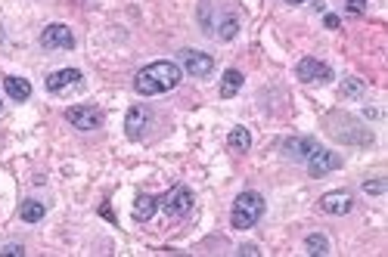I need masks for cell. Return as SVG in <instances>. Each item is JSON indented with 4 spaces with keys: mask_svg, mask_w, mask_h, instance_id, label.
Listing matches in <instances>:
<instances>
[{
    "mask_svg": "<svg viewBox=\"0 0 388 257\" xmlns=\"http://www.w3.org/2000/svg\"><path fill=\"white\" fill-rule=\"evenodd\" d=\"M146 127H149V112H146V105H134V109L127 112V118H125V133H127V140H140L143 133H146Z\"/></svg>",
    "mask_w": 388,
    "mask_h": 257,
    "instance_id": "obj_12",
    "label": "cell"
},
{
    "mask_svg": "<svg viewBox=\"0 0 388 257\" xmlns=\"http://www.w3.org/2000/svg\"><path fill=\"white\" fill-rule=\"evenodd\" d=\"M348 13H354V16L366 13V0H348Z\"/></svg>",
    "mask_w": 388,
    "mask_h": 257,
    "instance_id": "obj_23",
    "label": "cell"
},
{
    "mask_svg": "<svg viewBox=\"0 0 388 257\" xmlns=\"http://www.w3.org/2000/svg\"><path fill=\"white\" fill-rule=\"evenodd\" d=\"M342 168V155L339 152H329V149H317V152L307 159V174L311 177H326V174H333V170H339Z\"/></svg>",
    "mask_w": 388,
    "mask_h": 257,
    "instance_id": "obj_6",
    "label": "cell"
},
{
    "mask_svg": "<svg viewBox=\"0 0 388 257\" xmlns=\"http://www.w3.org/2000/svg\"><path fill=\"white\" fill-rule=\"evenodd\" d=\"M44 214H47V208L41 202H34V198H28V202L19 205V217H22L25 223H41V220H44Z\"/></svg>",
    "mask_w": 388,
    "mask_h": 257,
    "instance_id": "obj_17",
    "label": "cell"
},
{
    "mask_svg": "<svg viewBox=\"0 0 388 257\" xmlns=\"http://www.w3.org/2000/svg\"><path fill=\"white\" fill-rule=\"evenodd\" d=\"M305 251L311 257H326L329 254V239H326V235H320V233H311L305 239Z\"/></svg>",
    "mask_w": 388,
    "mask_h": 257,
    "instance_id": "obj_18",
    "label": "cell"
},
{
    "mask_svg": "<svg viewBox=\"0 0 388 257\" xmlns=\"http://www.w3.org/2000/svg\"><path fill=\"white\" fill-rule=\"evenodd\" d=\"M84 84V75L78 68H60L47 78V90L50 94H66V90H75Z\"/></svg>",
    "mask_w": 388,
    "mask_h": 257,
    "instance_id": "obj_10",
    "label": "cell"
},
{
    "mask_svg": "<svg viewBox=\"0 0 388 257\" xmlns=\"http://www.w3.org/2000/svg\"><path fill=\"white\" fill-rule=\"evenodd\" d=\"M4 257H22L25 254V248L19 245V242H10V245H4V251H0Z\"/></svg>",
    "mask_w": 388,
    "mask_h": 257,
    "instance_id": "obj_22",
    "label": "cell"
},
{
    "mask_svg": "<svg viewBox=\"0 0 388 257\" xmlns=\"http://www.w3.org/2000/svg\"><path fill=\"white\" fill-rule=\"evenodd\" d=\"M4 90H6V96H10L13 103H25V99L32 96V84H28L25 78H16V75L4 78Z\"/></svg>",
    "mask_w": 388,
    "mask_h": 257,
    "instance_id": "obj_14",
    "label": "cell"
},
{
    "mask_svg": "<svg viewBox=\"0 0 388 257\" xmlns=\"http://www.w3.org/2000/svg\"><path fill=\"white\" fill-rule=\"evenodd\" d=\"M155 211H159V198H155V196H146V192H140V196L134 198V220H137V223H146V220H153Z\"/></svg>",
    "mask_w": 388,
    "mask_h": 257,
    "instance_id": "obj_13",
    "label": "cell"
},
{
    "mask_svg": "<svg viewBox=\"0 0 388 257\" xmlns=\"http://www.w3.org/2000/svg\"><path fill=\"white\" fill-rule=\"evenodd\" d=\"M261 214H264V196L261 192H240L236 196V202H233V211H230V226L233 230H251V226L261 220Z\"/></svg>",
    "mask_w": 388,
    "mask_h": 257,
    "instance_id": "obj_2",
    "label": "cell"
},
{
    "mask_svg": "<svg viewBox=\"0 0 388 257\" xmlns=\"http://www.w3.org/2000/svg\"><path fill=\"white\" fill-rule=\"evenodd\" d=\"M183 68L190 71V78H208L214 71V59L199 50H183Z\"/></svg>",
    "mask_w": 388,
    "mask_h": 257,
    "instance_id": "obj_11",
    "label": "cell"
},
{
    "mask_svg": "<svg viewBox=\"0 0 388 257\" xmlns=\"http://www.w3.org/2000/svg\"><path fill=\"white\" fill-rule=\"evenodd\" d=\"M227 146H230V152H249L251 149V133H249V127H233V131L227 133Z\"/></svg>",
    "mask_w": 388,
    "mask_h": 257,
    "instance_id": "obj_16",
    "label": "cell"
},
{
    "mask_svg": "<svg viewBox=\"0 0 388 257\" xmlns=\"http://www.w3.org/2000/svg\"><path fill=\"white\" fill-rule=\"evenodd\" d=\"M323 25H326V28H339V16H333V13H326V16H323Z\"/></svg>",
    "mask_w": 388,
    "mask_h": 257,
    "instance_id": "obj_25",
    "label": "cell"
},
{
    "mask_svg": "<svg viewBox=\"0 0 388 257\" xmlns=\"http://www.w3.org/2000/svg\"><path fill=\"white\" fill-rule=\"evenodd\" d=\"M41 47L44 50H71L75 47V34H71L69 25L62 22H53L41 31Z\"/></svg>",
    "mask_w": 388,
    "mask_h": 257,
    "instance_id": "obj_5",
    "label": "cell"
},
{
    "mask_svg": "<svg viewBox=\"0 0 388 257\" xmlns=\"http://www.w3.org/2000/svg\"><path fill=\"white\" fill-rule=\"evenodd\" d=\"M240 254H242V257H258L261 251H258V245H242V248H240Z\"/></svg>",
    "mask_w": 388,
    "mask_h": 257,
    "instance_id": "obj_24",
    "label": "cell"
},
{
    "mask_svg": "<svg viewBox=\"0 0 388 257\" xmlns=\"http://www.w3.org/2000/svg\"><path fill=\"white\" fill-rule=\"evenodd\" d=\"M317 149H320V142L314 137H289V140H283V155H286V159H292V161H307Z\"/></svg>",
    "mask_w": 388,
    "mask_h": 257,
    "instance_id": "obj_9",
    "label": "cell"
},
{
    "mask_svg": "<svg viewBox=\"0 0 388 257\" xmlns=\"http://www.w3.org/2000/svg\"><path fill=\"white\" fill-rule=\"evenodd\" d=\"M296 75H298L305 84H323V81H333V68H329L326 62L314 59V56H307V59H301V62H298Z\"/></svg>",
    "mask_w": 388,
    "mask_h": 257,
    "instance_id": "obj_7",
    "label": "cell"
},
{
    "mask_svg": "<svg viewBox=\"0 0 388 257\" xmlns=\"http://www.w3.org/2000/svg\"><path fill=\"white\" fill-rule=\"evenodd\" d=\"M159 208L168 214V217H186L193 208V192L186 186H174L168 196L159 198Z\"/></svg>",
    "mask_w": 388,
    "mask_h": 257,
    "instance_id": "obj_3",
    "label": "cell"
},
{
    "mask_svg": "<svg viewBox=\"0 0 388 257\" xmlns=\"http://www.w3.org/2000/svg\"><path fill=\"white\" fill-rule=\"evenodd\" d=\"M66 121L78 131H97V127H103V112L93 105H71L66 109Z\"/></svg>",
    "mask_w": 388,
    "mask_h": 257,
    "instance_id": "obj_4",
    "label": "cell"
},
{
    "mask_svg": "<svg viewBox=\"0 0 388 257\" xmlns=\"http://www.w3.org/2000/svg\"><path fill=\"white\" fill-rule=\"evenodd\" d=\"M0 109H4V103H0Z\"/></svg>",
    "mask_w": 388,
    "mask_h": 257,
    "instance_id": "obj_27",
    "label": "cell"
},
{
    "mask_svg": "<svg viewBox=\"0 0 388 257\" xmlns=\"http://www.w3.org/2000/svg\"><path fill=\"white\" fill-rule=\"evenodd\" d=\"M385 189H388V180H385V177H379V180H366V183H363V192H366V196H382Z\"/></svg>",
    "mask_w": 388,
    "mask_h": 257,
    "instance_id": "obj_21",
    "label": "cell"
},
{
    "mask_svg": "<svg viewBox=\"0 0 388 257\" xmlns=\"http://www.w3.org/2000/svg\"><path fill=\"white\" fill-rule=\"evenodd\" d=\"M363 81H357V78H348V81L342 84V96H363Z\"/></svg>",
    "mask_w": 388,
    "mask_h": 257,
    "instance_id": "obj_20",
    "label": "cell"
},
{
    "mask_svg": "<svg viewBox=\"0 0 388 257\" xmlns=\"http://www.w3.org/2000/svg\"><path fill=\"white\" fill-rule=\"evenodd\" d=\"M236 34H240V19H236V16H224V22H221V31H218V38H221V41H233Z\"/></svg>",
    "mask_w": 388,
    "mask_h": 257,
    "instance_id": "obj_19",
    "label": "cell"
},
{
    "mask_svg": "<svg viewBox=\"0 0 388 257\" xmlns=\"http://www.w3.org/2000/svg\"><path fill=\"white\" fill-rule=\"evenodd\" d=\"M242 81H246V78H242V71L227 68V71H224V78H221V96H224V99L236 96V94L242 90Z\"/></svg>",
    "mask_w": 388,
    "mask_h": 257,
    "instance_id": "obj_15",
    "label": "cell"
},
{
    "mask_svg": "<svg viewBox=\"0 0 388 257\" xmlns=\"http://www.w3.org/2000/svg\"><path fill=\"white\" fill-rule=\"evenodd\" d=\"M283 3H305V0H283Z\"/></svg>",
    "mask_w": 388,
    "mask_h": 257,
    "instance_id": "obj_26",
    "label": "cell"
},
{
    "mask_svg": "<svg viewBox=\"0 0 388 257\" xmlns=\"http://www.w3.org/2000/svg\"><path fill=\"white\" fill-rule=\"evenodd\" d=\"M181 81H183L181 66L162 59V62H149L146 68L137 71V78H134V90H137L140 96H159V94L174 90Z\"/></svg>",
    "mask_w": 388,
    "mask_h": 257,
    "instance_id": "obj_1",
    "label": "cell"
},
{
    "mask_svg": "<svg viewBox=\"0 0 388 257\" xmlns=\"http://www.w3.org/2000/svg\"><path fill=\"white\" fill-rule=\"evenodd\" d=\"M351 208H354V196H351L348 189H333L320 198V211L333 214V217H342V214H348Z\"/></svg>",
    "mask_w": 388,
    "mask_h": 257,
    "instance_id": "obj_8",
    "label": "cell"
}]
</instances>
